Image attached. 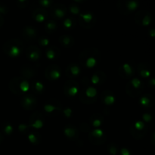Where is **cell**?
Returning <instances> with one entry per match:
<instances>
[{
  "label": "cell",
  "mask_w": 155,
  "mask_h": 155,
  "mask_svg": "<svg viewBox=\"0 0 155 155\" xmlns=\"http://www.w3.org/2000/svg\"><path fill=\"white\" fill-rule=\"evenodd\" d=\"M100 59V52L95 48H86L79 55L80 66L88 69H92L95 67L99 64Z\"/></svg>",
  "instance_id": "6da1fadb"
},
{
  "label": "cell",
  "mask_w": 155,
  "mask_h": 155,
  "mask_svg": "<svg viewBox=\"0 0 155 155\" xmlns=\"http://www.w3.org/2000/svg\"><path fill=\"white\" fill-rule=\"evenodd\" d=\"M83 88L80 91L79 99L80 102L84 104H93L98 99V92L95 86L90 83V81L87 77L82 80Z\"/></svg>",
  "instance_id": "7a4b0ae2"
},
{
  "label": "cell",
  "mask_w": 155,
  "mask_h": 155,
  "mask_svg": "<svg viewBox=\"0 0 155 155\" xmlns=\"http://www.w3.org/2000/svg\"><path fill=\"white\" fill-rule=\"evenodd\" d=\"M5 55L11 58H18L20 56L24 49V44L19 39H11L5 42L2 47Z\"/></svg>",
  "instance_id": "3957f363"
},
{
  "label": "cell",
  "mask_w": 155,
  "mask_h": 155,
  "mask_svg": "<svg viewBox=\"0 0 155 155\" xmlns=\"http://www.w3.org/2000/svg\"><path fill=\"white\" fill-rule=\"evenodd\" d=\"M9 86L14 95H23L30 88V84L26 79L21 77H16L10 80Z\"/></svg>",
  "instance_id": "277c9868"
},
{
  "label": "cell",
  "mask_w": 155,
  "mask_h": 155,
  "mask_svg": "<svg viewBox=\"0 0 155 155\" xmlns=\"http://www.w3.org/2000/svg\"><path fill=\"white\" fill-rule=\"evenodd\" d=\"M144 89L142 80L138 78H132L128 81L125 86L127 95L131 98H137L142 94Z\"/></svg>",
  "instance_id": "5b68a950"
},
{
  "label": "cell",
  "mask_w": 155,
  "mask_h": 155,
  "mask_svg": "<svg viewBox=\"0 0 155 155\" xmlns=\"http://www.w3.org/2000/svg\"><path fill=\"white\" fill-rule=\"evenodd\" d=\"M63 107L58 100L55 99H48L43 105V110L45 115L48 117H56L58 113L62 112Z\"/></svg>",
  "instance_id": "8992f818"
},
{
  "label": "cell",
  "mask_w": 155,
  "mask_h": 155,
  "mask_svg": "<svg viewBox=\"0 0 155 155\" xmlns=\"http://www.w3.org/2000/svg\"><path fill=\"white\" fill-rule=\"evenodd\" d=\"M78 23L80 26L86 30L92 29L96 23V18L91 12H86L79 15Z\"/></svg>",
  "instance_id": "52a82bcc"
},
{
  "label": "cell",
  "mask_w": 155,
  "mask_h": 155,
  "mask_svg": "<svg viewBox=\"0 0 155 155\" xmlns=\"http://www.w3.org/2000/svg\"><path fill=\"white\" fill-rule=\"evenodd\" d=\"M138 2L134 0H120L117 2V9L122 15H129L138 9Z\"/></svg>",
  "instance_id": "ba28073f"
},
{
  "label": "cell",
  "mask_w": 155,
  "mask_h": 155,
  "mask_svg": "<svg viewBox=\"0 0 155 155\" xmlns=\"http://www.w3.org/2000/svg\"><path fill=\"white\" fill-rule=\"evenodd\" d=\"M147 130H148V126L142 120L135 121L130 126V133L136 140H140L143 137H145Z\"/></svg>",
  "instance_id": "9c48e42d"
},
{
  "label": "cell",
  "mask_w": 155,
  "mask_h": 155,
  "mask_svg": "<svg viewBox=\"0 0 155 155\" xmlns=\"http://www.w3.org/2000/svg\"><path fill=\"white\" fill-rule=\"evenodd\" d=\"M80 92V86L75 80H67L64 84V92L68 98H74Z\"/></svg>",
  "instance_id": "30bf717a"
},
{
  "label": "cell",
  "mask_w": 155,
  "mask_h": 155,
  "mask_svg": "<svg viewBox=\"0 0 155 155\" xmlns=\"http://www.w3.org/2000/svg\"><path fill=\"white\" fill-rule=\"evenodd\" d=\"M88 139L92 145H101L105 143L106 140V135L103 130L97 128L88 132Z\"/></svg>",
  "instance_id": "8fae6325"
},
{
  "label": "cell",
  "mask_w": 155,
  "mask_h": 155,
  "mask_svg": "<svg viewBox=\"0 0 155 155\" xmlns=\"http://www.w3.org/2000/svg\"><path fill=\"white\" fill-rule=\"evenodd\" d=\"M135 22L142 27H148L152 21V15L146 10L139 11L135 15Z\"/></svg>",
  "instance_id": "7c38bea8"
},
{
  "label": "cell",
  "mask_w": 155,
  "mask_h": 155,
  "mask_svg": "<svg viewBox=\"0 0 155 155\" xmlns=\"http://www.w3.org/2000/svg\"><path fill=\"white\" fill-rule=\"evenodd\" d=\"M29 126L36 129H42L45 124V117L42 113L39 111H35L29 119Z\"/></svg>",
  "instance_id": "4fadbf2b"
},
{
  "label": "cell",
  "mask_w": 155,
  "mask_h": 155,
  "mask_svg": "<svg viewBox=\"0 0 155 155\" xmlns=\"http://www.w3.org/2000/svg\"><path fill=\"white\" fill-rule=\"evenodd\" d=\"M20 102L22 107L27 110H34L37 106V98L31 94L22 95Z\"/></svg>",
  "instance_id": "5bb4252c"
},
{
  "label": "cell",
  "mask_w": 155,
  "mask_h": 155,
  "mask_svg": "<svg viewBox=\"0 0 155 155\" xmlns=\"http://www.w3.org/2000/svg\"><path fill=\"white\" fill-rule=\"evenodd\" d=\"M135 73V68L131 62L122 64L118 70V74L123 79H131Z\"/></svg>",
  "instance_id": "9a60e30c"
},
{
  "label": "cell",
  "mask_w": 155,
  "mask_h": 155,
  "mask_svg": "<svg viewBox=\"0 0 155 155\" xmlns=\"http://www.w3.org/2000/svg\"><path fill=\"white\" fill-rule=\"evenodd\" d=\"M61 70L60 67L57 64H51L46 67L45 70V77L50 81H55L60 79Z\"/></svg>",
  "instance_id": "2e32d148"
},
{
  "label": "cell",
  "mask_w": 155,
  "mask_h": 155,
  "mask_svg": "<svg viewBox=\"0 0 155 155\" xmlns=\"http://www.w3.org/2000/svg\"><path fill=\"white\" fill-rule=\"evenodd\" d=\"M67 12V8L63 4H53L50 8V14L54 19L61 20Z\"/></svg>",
  "instance_id": "e0dca14e"
},
{
  "label": "cell",
  "mask_w": 155,
  "mask_h": 155,
  "mask_svg": "<svg viewBox=\"0 0 155 155\" xmlns=\"http://www.w3.org/2000/svg\"><path fill=\"white\" fill-rule=\"evenodd\" d=\"M20 36L27 42H33L37 39L38 32L35 27L32 26H25L20 31Z\"/></svg>",
  "instance_id": "ac0fdd59"
},
{
  "label": "cell",
  "mask_w": 155,
  "mask_h": 155,
  "mask_svg": "<svg viewBox=\"0 0 155 155\" xmlns=\"http://www.w3.org/2000/svg\"><path fill=\"white\" fill-rule=\"evenodd\" d=\"M81 73V67L77 63H70L65 69V75L69 80H74Z\"/></svg>",
  "instance_id": "d6986e66"
},
{
  "label": "cell",
  "mask_w": 155,
  "mask_h": 155,
  "mask_svg": "<svg viewBox=\"0 0 155 155\" xmlns=\"http://www.w3.org/2000/svg\"><path fill=\"white\" fill-rule=\"evenodd\" d=\"M64 135L70 141H77L79 138V131L76 126L72 124H67L63 129Z\"/></svg>",
  "instance_id": "ffe728a7"
},
{
  "label": "cell",
  "mask_w": 155,
  "mask_h": 155,
  "mask_svg": "<svg viewBox=\"0 0 155 155\" xmlns=\"http://www.w3.org/2000/svg\"><path fill=\"white\" fill-rule=\"evenodd\" d=\"M26 56L31 61H38L41 58V50L37 45H30L26 50Z\"/></svg>",
  "instance_id": "44dd1931"
},
{
  "label": "cell",
  "mask_w": 155,
  "mask_h": 155,
  "mask_svg": "<svg viewBox=\"0 0 155 155\" xmlns=\"http://www.w3.org/2000/svg\"><path fill=\"white\" fill-rule=\"evenodd\" d=\"M20 77L28 80L29 79L34 78L37 75V70L35 67H34V66L27 64L21 66L20 69Z\"/></svg>",
  "instance_id": "7402d4cb"
},
{
  "label": "cell",
  "mask_w": 155,
  "mask_h": 155,
  "mask_svg": "<svg viewBox=\"0 0 155 155\" xmlns=\"http://www.w3.org/2000/svg\"><path fill=\"white\" fill-rule=\"evenodd\" d=\"M105 80H106V74L103 71L98 70L92 74L89 81L90 83L95 86L102 85L105 82Z\"/></svg>",
  "instance_id": "603a6c76"
},
{
  "label": "cell",
  "mask_w": 155,
  "mask_h": 155,
  "mask_svg": "<svg viewBox=\"0 0 155 155\" xmlns=\"http://www.w3.org/2000/svg\"><path fill=\"white\" fill-rule=\"evenodd\" d=\"M101 101L105 105H112L115 103V95L112 91L105 90L101 93Z\"/></svg>",
  "instance_id": "cb8c5ba5"
},
{
  "label": "cell",
  "mask_w": 155,
  "mask_h": 155,
  "mask_svg": "<svg viewBox=\"0 0 155 155\" xmlns=\"http://www.w3.org/2000/svg\"><path fill=\"white\" fill-rule=\"evenodd\" d=\"M32 18L37 22L42 23L48 18V13L42 8H37L32 12Z\"/></svg>",
  "instance_id": "d4e9b609"
},
{
  "label": "cell",
  "mask_w": 155,
  "mask_h": 155,
  "mask_svg": "<svg viewBox=\"0 0 155 155\" xmlns=\"http://www.w3.org/2000/svg\"><path fill=\"white\" fill-rule=\"evenodd\" d=\"M137 72L142 78L148 79L151 76L150 65L145 62H141L137 67Z\"/></svg>",
  "instance_id": "484cf974"
},
{
  "label": "cell",
  "mask_w": 155,
  "mask_h": 155,
  "mask_svg": "<svg viewBox=\"0 0 155 155\" xmlns=\"http://www.w3.org/2000/svg\"><path fill=\"white\" fill-rule=\"evenodd\" d=\"M139 103L144 108H150L154 105V99L150 94H145L139 99Z\"/></svg>",
  "instance_id": "4316f807"
},
{
  "label": "cell",
  "mask_w": 155,
  "mask_h": 155,
  "mask_svg": "<svg viewBox=\"0 0 155 155\" xmlns=\"http://www.w3.org/2000/svg\"><path fill=\"white\" fill-rule=\"evenodd\" d=\"M60 54V50L56 46L48 47L45 50V56L50 61H54L58 58Z\"/></svg>",
  "instance_id": "83f0119b"
},
{
  "label": "cell",
  "mask_w": 155,
  "mask_h": 155,
  "mask_svg": "<svg viewBox=\"0 0 155 155\" xmlns=\"http://www.w3.org/2000/svg\"><path fill=\"white\" fill-rule=\"evenodd\" d=\"M58 40L61 45L67 48H70L71 47H73V45H74V42H75L74 38L72 36L67 35V34L61 36L59 37Z\"/></svg>",
  "instance_id": "f1b7e54d"
},
{
  "label": "cell",
  "mask_w": 155,
  "mask_h": 155,
  "mask_svg": "<svg viewBox=\"0 0 155 155\" xmlns=\"http://www.w3.org/2000/svg\"><path fill=\"white\" fill-rule=\"evenodd\" d=\"M104 121V117L99 113H94L89 119V123L95 129L99 128Z\"/></svg>",
  "instance_id": "f546056e"
},
{
  "label": "cell",
  "mask_w": 155,
  "mask_h": 155,
  "mask_svg": "<svg viewBox=\"0 0 155 155\" xmlns=\"http://www.w3.org/2000/svg\"><path fill=\"white\" fill-rule=\"evenodd\" d=\"M30 88L31 90L37 95H40L44 92L45 87H44L43 83L38 80H35L34 82H33L32 85H30Z\"/></svg>",
  "instance_id": "4dcf8cb0"
},
{
  "label": "cell",
  "mask_w": 155,
  "mask_h": 155,
  "mask_svg": "<svg viewBox=\"0 0 155 155\" xmlns=\"http://www.w3.org/2000/svg\"><path fill=\"white\" fill-rule=\"evenodd\" d=\"M28 141L34 145H38L41 142L42 137L37 132H31L27 134Z\"/></svg>",
  "instance_id": "1f68e13d"
},
{
  "label": "cell",
  "mask_w": 155,
  "mask_h": 155,
  "mask_svg": "<svg viewBox=\"0 0 155 155\" xmlns=\"http://www.w3.org/2000/svg\"><path fill=\"white\" fill-rule=\"evenodd\" d=\"M58 29L57 23L54 20H48L45 23V30L47 34H52L56 32Z\"/></svg>",
  "instance_id": "d6a6232c"
},
{
  "label": "cell",
  "mask_w": 155,
  "mask_h": 155,
  "mask_svg": "<svg viewBox=\"0 0 155 155\" xmlns=\"http://www.w3.org/2000/svg\"><path fill=\"white\" fill-rule=\"evenodd\" d=\"M76 19L73 17H69L65 18L63 21V27L65 30H71L76 27Z\"/></svg>",
  "instance_id": "836d02e7"
},
{
  "label": "cell",
  "mask_w": 155,
  "mask_h": 155,
  "mask_svg": "<svg viewBox=\"0 0 155 155\" xmlns=\"http://www.w3.org/2000/svg\"><path fill=\"white\" fill-rule=\"evenodd\" d=\"M2 132L7 135H10L13 133L14 128L11 124H9V122H5L2 125Z\"/></svg>",
  "instance_id": "e575fe53"
},
{
  "label": "cell",
  "mask_w": 155,
  "mask_h": 155,
  "mask_svg": "<svg viewBox=\"0 0 155 155\" xmlns=\"http://www.w3.org/2000/svg\"><path fill=\"white\" fill-rule=\"evenodd\" d=\"M107 151L110 155H117L120 152L119 146L115 143H110L107 145Z\"/></svg>",
  "instance_id": "d590c367"
},
{
  "label": "cell",
  "mask_w": 155,
  "mask_h": 155,
  "mask_svg": "<svg viewBox=\"0 0 155 155\" xmlns=\"http://www.w3.org/2000/svg\"><path fill=\"white\" fill-rule=\"evenodd\" d=\"M68 9L70 12V13L73 14V15H80V6L77 3H75V2H73L71 5H70Z\"/></svg>",
  "instance_id": "8d00e7d4"
},
{
  "label": "cell",
  "mask_w": 155,
  "mask_h": 155,
  "mask_svg": "<svg viewBox=\"0 0 155 155\" xmlns=\"http://www.w3.org/2000/svg\"><path fill=\"white\" fill-rule=\"evenodd\" d=\"M38 43L39 45H40L42 47H45V46H48L50 43V41L48 39L47 37H44V36H42V37H39L38 38Z\"/></svg>",
  "instance_id": "74e56055"
},
{
  "label": "cell",
  "mask_w": 155,
  "mask_h": 155,
  "mask_svg": "<svg viewBox=\"0 0 155 155\" xmlns=\"http://www.w3.org/2000/svg\"><path fill=\"white\" fill-rule=\"evenodd\" d=\"M38 3L42 8H51L53 5V2L50 0H41V1H39Z\"/></svg>",
  "instance_id": "f35d334b"
},
{
  "label": "cell",
  "mask_w": 155,
  "mask_h": 155,
  "mask_svg": "<svg viewBox=\"0 0 155 155\" xmlns=\"http://www.w3.org/2000/svg\"><path fill=\"white\" fill-rule=\"evenodd\" d=\"M29 128H30L29 124H20V125L18 126V131L20 132V133L25 134V133H27Z\"/></svg>",
  "instance_id": "ab89813d"
},
{
  "label": "cell",
  "mask_w": 155,
  "mask_h": 155,
  "mask_svg": "<svg viewBox=\"0 0 155 155\" xmlns=\"http://www.w3.org/2000/svg\"><path fill=\"white\" fill-rule=\"evenodd\" d=\"M9 9L8 6H6L5 4L0 2V15H2H2H7V14L9 13Z\"/></svg>",
  "instance_id": "60d3db41"
},
{
  "label": "cell",
  "mask_w": 155,
  "mask_h": 155,
  "mask_svg": "<svg viewBox=\"0 0 155 155\" xmlns=\"http://www.w3.org/2000/svg\"><path fill=\"white\" fill-rule=\"evenodd\" d=\"M142 119L144 120L143 122L145 124V123H151L152 121V120H153V117H152V115L151 113H145L142 115Z\"/></svg>",
  "instance_id": "b9f144b4"
},
{
  "label": "cell",
  "mask_w": 155,
  "mask_h": 155,
  "mask_svg": "<svg viewBox=\"0 0 155 155\" xmlns=\"http://www.w3.org/2000/svg\"><path fill=\"white\" fill-rule=\"evenodd\" d=\"M16 3H17V5L18 8H20V9H24V8H26L27 6V5L29 4V2L27 1V0H19V1H17Z\"/></svg>",
  "instance_id": "7bdbcfd3"
},
{
  "label": "cell",
  "mask_w": 155,
  "mask_h": 155,
  "mask_svg": "<svg viewBox=\"0 0 155 155\" xmlns=\"http://www.w3.org/2000/svg\"><path fill=\"white\" fill-rule=\"evenodd\" d=\"M62 112H63L64 117H67V118H69V117H71L72 114H73L72 109L70 108V107H66V108L63 109V110H62Z\"/></svg>",
  "instance_id": "ee69618b"
},
{
  "label": "cell",
  "mask_w": 155,
  "mask_h": 155,
  "mask_svg": "<svg viewBox=\"0 0 155 155\" xmlns=\"http://www.w3.org/2000/svg\"><path fill=\"white\" fill-rule=\"evenodd\" d=\"M80 129L84 132H89V130H90L89 125L87 123H82V124H80Z\"/></svg>",
  "instance_id": "f6af8a7d"
},
{
  "label": "cell",
  "mask_w": 155,
  "mask_h": 155,
  "mask_svg": "<svg viewBox=\"0 0 155 155\" xmlns=\"http://www.w3.org/2000/svg\"><path fill=\"white\" fill-rule=\"evenodd\" d=\"M120 155H131V151L127 148H122L120 150Z\"/></svg>",
  "instance_id": "bcb514c9"
},
{
  "label": "cell",
  "mask_w": 155,
  "mask_h": 155,
  "mask_svg": "<svg viewBox=\"0 0 155 155\" xmlns=\"http://www.w3.org/2000/svg\"><path fill=\"white\" fill-rule=\"evenodd\" d=\"M148 85H149V86L152 87V88H153V87H154V86H155V82H154V79L153 77H152V78H151V79H149V81H148Z\"/></svg>",
  "instance_id": "7dc6e473"
},
{
  "label": "cell",
  "mask_w": 155,
  "mask_h": 155,
  "mask_svg": "<svg viewBox=\"0 0 155 155\" xmlns=\"http://www.w3.org/2000/svg\"><path fill=\"white\" fill-rule=\"evenodd\" d=\"M4 23H5V20H4L3 17L0 15V28L4 25Z\"/></svg>",
  "instance_id": "c3c4849f"
},
{
  "label": "cell",
  "mask_w": 155,
  "mask_h": 155,
  "mask_svg": "<svg viewBox=\"0 0 155 155\" xmlns=\"http://www.w3.org/2000/svg\"><path fill=\"white\" fill-rule=\"evenodd\" d=\"M149 35L151 36V37H152V38H154L155 36V30L154 29H151V30H149Z\"/></svg>",
  "instance_id": "681fc988"
},
{
  "label": "cell",
  "mask_w": 155,
  "mask_h": 155,
  "mask_svg": "<svg viewBox=\"0 0 155 155\" xmlns=\"http://www.w3.org/2000/svg\"><path fill=\"white\" fill-rule=\"evenodd\" d=\"M151 143L152 144V145H155V142H154V132H152L151 139Z\"/></svg>",
  "instance_id": "f907efd6"
},
{
  "label": "cell",
  "mask_w": 155,
  "mask_h": 155,
  "mask_svg": "<svg viewBox=\"0 0 155 155\" xmlns=\"http://www.w3.org/2000/svg\"><path fill=\"white\" fill-rule=\"evenodd\" d=\"M3 139H4V135L2 132H0V144L2 143L3 142Z\"/></svg>",
  "instance_id": "816d5d0a"
}]
</instances>
